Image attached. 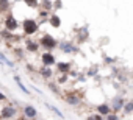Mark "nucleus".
Wrapping results in <instances>:
<instances>
[{
	"label": "nucleus",
	"mask_w": 133,
	"mask_h": 120,
	"mask_svg": "<svg viewBox=\"0 0 133 120\" xmlns=\"http://www.w3.org/2000/svg\"><path fill=\"white\" fill-rule=\"evenodd\" d=\"M21 25H22V31H24L27 36H33V34H36V33L39 31V22H38L36 19H33V17L24 19Z\"/></svg>",
	"instance_id": "obj_1"
},
{
	"label": "nucleus",
	"mask_w": 133,
	"mask_h": 120,
	"mask_svg": "<svg viewBox=\"0 0 133 120\" xmlns=\"http://www.w3.org/2000/svg\"><path fill=\"white\" fill-rule=\"evenodd\" d=\"M38 42H39V45L44 48V51H52V50H55V48L58 47V41H56L52 34H47V33L42 34Z\"/></svg>",
	"instance_id": "obj_2"
},
{
	"label": "nucleus",
	"mask_w": 133,
	"mask_h": 120,
	"mask_svg": "<svg viewBox=\"0 0 133 120\" xmlns=\"http://www.w3.org/2000/svg\"><path fill=\"white\" fill-rule=\"evenodd\" d=\"M17 115V108L13 104H5L0 111V118L2 120H11Z\"/></svg>",
	"instance_id": "obj_3"
},
{
	"label": "nucleus",
	"mask_w": 133,
	"mask_h": 120,
	"mask_svg": "<svg viewBox=\"0 0 133 120\" xmlns=\"http://www.w3.org/2000/svg\"><path fill=\"white\" fill-rule=\"evenodd\" d=\"M58 48L63 53H68V55H75V53L80 51L78 47L74 42H69V41H61V42H58Z\"/></svg>",
	"instance_id": "obj_4"
},
{
	"label": "nucleus",
	"mask_w": 133,
	"mask_h": 120,
	"mask_svg": "<svg viewBox=\"0 0 133 120\" xmlns=\"http://www.w3.org/2000/svg\"><path fill=\"white\" fill-rule=\"evenodd\" d=\"M41 63L44 67H52L56 64V59H55V55L52 51H44L41 55Z\"/></svg>",
	"instance_id": "obj_5"
},
{
	"label": "nucleus",
	"mask_w": 133,
	"mask_h": 120,
	"mask_svg": "<svg viewBox=\"0 0 133 120\" xmlns=\"http://www.w3.org/2000/svg\"><path fill=\"white\" fill-rule=\"evenodd\" d=\"M19 28V20L13 16V14H8L5 17V30L8 31H16Z\"/></svg>",
	"instance_id": "obj_6"
},
{
	"label": "nucleus",
	"mask_w": 133,
	"mask_h": 120,
	"mask_svg": "<svg viewBox=\"0 0 133 120\" xmlns=\"http://www.w3.org/2000/svg\"><path fill=\"white\" fill-rule=\"evenodd\" d=\"M124 104H125V101H124V98L121 97V95H114L113 97V100H111V103H110V106H111V109H113V112H119V111H122L124 109Z\"/></svg>",
	"instance_id": "obj_7"
},
{
	"label": "nucleus",
	"mask_w": 133,
	"mask_h": 120,
	"mask_svg": "<svg viewBox=\"0 0 133 120\" xmlns=\"http://www.w3.org/2000/svg\"><path fill=\"white\" fill-rule=\"evenodd\" d=\"M96 111H97V114H100L102 117H107L108 114L113 112V109H111V106H110L108 103H100V104H97V106H96Z\"/></svg>",
	"instance_id": "obj_8"
},
{
	"label": "nucleus",
	"mask_w": 133,
	"mask_h": 120,
	"mask_svg": "<svg viewBox=\"0 0 133 120\" xmlns=\"http://www.w3.org/2000/svg\"><path fill=\"white\" fill-rule=\"evenodd\" d=\"M36 115H38V111H36L35 106H31V104H25L24 106V117L25 118L33 120V118H36Z\"/></svg>",
	"instance_id": "obj_9"
},
{
	"label": "nucleus",
	"mask_w": 133,
	"mask_h": 120,
	"mask_svg": "<svg viewBox=\"0 0 133 120\" xmlns=\"http://www.w3.org/2000/svg\"><path fill=\"white\" fill-rule=\"evenodd\" d=\"M39 42L38 41H35V39H27L25 41V50L27 51H30V53H36L38 50H39Z\"/></svg>",
	"instance_id": "obj_10"
},
{
	"label": "nucleus",
	"mask_w": 133,
	"mask_h": 120,
	"mask_svg": "<svg viewBox=\"0 0 133 120\" xmlns=\"http://www.w3.org/2000/svg\"><path fill=\"white\" fill-rule=\"evenodd\" d=\"M56 70H58V73H69L71 72V63H61V61H58L56 64Z\"/></svg>",
	"instance_id": "obj_11"
},
{
	"label": "nucleus",
	"mask_w": 133,
	"mask_h": 120,
	"mask_svg": "<svg viewBox=\"0 0 133 120\" xmlns=\"http://www.w3.org/2000/svg\"><path fill=\"white\" fill-rule=\"evenodd\" d=\"M66 101H68L71 106H78L82 103V98L77 95V94H69L68 97H66Z\"/></svg>",
	"instance_id": "obj_12"
},
{
	"label": "nucleus",
	"mask_w": 133,
	"mask_h": 120,
	"mask_svg": "<svg viewBox=\"0 0 133 120\" xmlns=\"http://www.w3.org/2000/svg\"><path fill=\"white\" fill-rule=\"evenodd\" d=\"M49 24H50L52 28H59V27H61V19H59V16H58V14H50Z\"/></svg>",
	"instance_id": "obj_13"
},
{
	"label": "nucleus",
	"mask_w": 133,
	"mask_h": 120,
	"mask_svg": "<svg viewBox=\"0 0 133 120\" xmlns=\"http://www.w3.org/2000/svg\"><path fill=\"white\" fill-rule=\"evenodd\" d=\"M39 73H41V77L45 78V80H50V78L53 77V70H52L50 67H44V66L39 69Z\"/></svg>",
	"instance_id": "obj_14"
},
{
	"label": "nucleus",
	"mask_w": 133,
	"mask_h": 120,
	"mask_svg": "<svg viewBox=\"0 0 133 120\" xmlns=\"http://www.w3.org/2000/svg\"><path fill=\"white\" fill-rule=\"evenodd\" d=\"M39 8L45 10V11H50L53 8V2H50V0H41V2H39Z\"/></svg>",
	"instance_id": "obj_15"
},
{
	"label": "nucleus",
	"mask_w": 133,
	"mask_h": 120,
	"mask_svg": "<svg viewBox=\"0 0 133 120\" xmlns=\"http://www.w3.org/2000/svg\"><path fill=\"white\" fill-rule=\"evenodd\" d=\"M14 81H16V84L19 86V89H21V91H22L24 94H27V95H30V91H28V89H27V87L24 86V83L21 81V78H19L17 75H14Z\"/></svg>",
	"instance_id": "obj_16"
},
{
	"label": "nucleus",
	"mask_w": 133,
	"mask_h": 120,
	"mask_svg": "<svg viewBox=\"0 0 133 120\" xmlns=\"http://www.w3.org/2000/svg\"><path fill=\"white\" fill-rule=\"evenodd\" d=\"M122 112H124L125 115H130V114H133V101H125Z\"/></svg>",
	"instance_id": "obj_17"
},
{
	"label": "nucleus",
	"mask_w": 133,
	"mask_h": 120,
	"mask_svg": "<svg viewBox=\"0 0 133 120\" xmlns=\"http://www.w3.org/2000/svg\"><path fill=\"white\" fill-rule=\"evenodd\" d=\"M10 10V0H0V13H6Z\"/></svg>",
	"instance_id": "obj_18"
},
{
	"label": "nucleus",
	"mask_w": 133,
	"mask_h": 120,
	"mask_svg": "<svg viewBox=\"0 0 133 120\" xmlns=\"http://www.w3.org/2000/svg\"><path fill=\"white\" fill-rule=\"evenodd\" d=\"M68 80H69V73H59L58 75V84H64V83H68Z\"/></svg>",
	"instance_id": "obj_19"
},
{
	"label": "nucleus",
	"mask_w": 133,
	"mask_h": 120,
	"mask_svg": "<svg viewBox=\"0 0 133 120\" xmlns=\"http://www.w3.org/2000/svg\"><path fill=\"white\" fill-rule=\"evenodd\" d=\"M45 108H49V109H50L52 112H55V114H56V115H58L59 118H64V115H63V112H61L59 109H56L55 106H52V104H49V103H45Z\"/></svg>",
	"instance_id": "obj_20"
},
{
	"label": "nucleus",
	"mask_w": 133,
	"mask_h": 120,
	"mask_svg": "<svg viewBox=\"0 0 133 120\" xmlns=\"http://www.w3.org/2000/svg\"><path fill=\"white\" fill-rule=\"evenodd\" d=\"M47 86H49V89L53 92V94H59V89H58V83H53V81H49L47 83Z\"/></svg>",
	"instance_id": "obj_21"
},
{
	"label": "nucleus",
	"mask_w": 133,
	"mask_h": 120,
	"mask_svg": "<svg viewBox=\"0 0 133 120\" xmlns=\"http://www.w3.org/2000/svg\"><path fill=\"white\" fill-rule=\"evenodd\" d=\"M24 2L30 8H39V0H24Z\"/></svg>",
	"instance_id": "obj_22"
},
{
	"label": "nucleus",
	"mask_w": 133,
	"mask_h": 120,
	"mask_svg": "<svg viewBox=\"0 0 133 120\" xmlns=\"http://www.w3.org/2000/svg\"><path fill=\"white\" fill-rule=\"evenodd\" d=\"M86 120H105V117H102L100 114H89Z\"/></svg>",
	"instance_id": "obj_23"
},
{
	"label": "nucleus",
	"mask_w": 133,
	"mask_h": 120,
	"mask_svg": "<svg viewBox=\"0 0 133 120\" xmlns=\"http://www.w3.org/2000/svg\"><path fill=\"white\" fill-rule=\"evenodd\" d=\"M105 120H121V118H119V115H117L116 112H111V114H108V115L105 117Z\"/></svg>",
	"instance_id": "obj_24"
},
{
	"label": "nucleus",
	"mask_w": 133,
	"mask_h": 120,
	"mask_svg": "<svg viewBox=\"0 0 133 120\" xmlns=\"http://www.w3.org/2000/svg\"><path fill=\"white\" fill-rule=\"evenodd\" d=\"M14 53L17 55L16 58H19V59H22V58H24V51H22V50H19V48H16V50H14Z\"/></svg>",
	"instance_id": "obj_25"
},
{
	"label": "nucleus",
	"mask_w": 133,
	"mask_h": 120,
	"mask_svg": "<svg viewBox=\"0 0 133 120\" xmlns=\"http://www.w3.org/2000/svg\"><path fill=\"white\" fill-rule=\"evenodd\" d=\"M3 101H6V95H5L2 91H0V103H3Z\"/></svg>",
	"instance_id": "obj_26"
},
{
	"label": "nucleus",
	"mask_w": 133,
	"mask_h": 120,
	"mask_svg": "<svg viewBox=\"0 0 133 120\" xmlns=\"http://www.w3.org/2000/svg\"><path fill=\"white\" fill-rule=\"evenodd\" d=\"M69 77L77 78V77H78V72H77V70H71V72H69Z\"/></svg>",
	"instance_id": "obj_27"
},
{
	"label": "nucleus",
	"mask_w": 133,
	"mask_h": 120,
	"mask_svg": "<svg viewBox=\"0 0 133 120\" xmlns=\"http://www.w3.org/2000/svg\"><path fill=\"white\" fill-rule=\"evenodd\" d=\"M77 81L85 83V81H86V77H85V75H78V77H77Z\"/></svg>",
	"instance_id": "obj_28"
},
{
	"label": "nucleus",
	"mask_w": 133,
	"mask_h": 120,
	"mask_svg": "<svg viewBox=\"0 0 133 120\" xmlns=\"http://www.w3.org/2000/svg\"><path fill=\"white\" fill-rule=\"evenodd\" d=\"M53 8H61V0H56V2H53Z\"/></svg>",
	"instance_id": "obj_29"
},
{
	"label": "nucleus",
	"mask_w": 133,
	"mask_h": 120,
	"mask_svg": "<svg viewBox=\"0 0 133 120\" xmlns=\"http://www.w3.org/2000/svg\"><path fill=\"white\" fill-rule=\"evenodd\" d=\"M96 73H97V69H96V70H94V69H91V70L88 72V77H94Z\"/></svg>",
	"instance_id": "obj_30"
},
{
	"label": "nucleus",
	"mask_w": 133,
	"mask_h": 120,
	"mask_svg": "<svg viewBox=\"0 0 133 120\" xmlns=\"http://www.w3.org/2000/svg\"><path fill=\"white\" fill-rule=\"evenodd\" d=\"M113 61H114V59H111V58H105V63H107V64H110V63H113Z\"/></svg>",
	"instance_id": "obj_31"
},
{
	"label": "nucleus",
	"mask_w": 133,
	"mask_h": 120,
	"mask_svg": "<svg viewBox=\"0 0 133 120\" xmlns=\"http://www.w3.org/2000/svg\"><path fill=\"white\" fill-rule=\"evenodd\" d=\"M33 120H38V118H33Z\"/></svg>",
	"instance_id": "obj_32"
},
{
	"label": "nucleus",
	"mask_w": 133,
	"mask_h": 120,
	"mask_svg": "<svg viewBox=\"0 0 133 120\" xmlns=\"http://www.w3.org/2000/svg\"><path fill=\"white\" fill-rule=\"evenodd\" d=\"M0 14H2V13H0Z\"/></svg>",
	"instance_id": "obj_33"
}]
</instances>
